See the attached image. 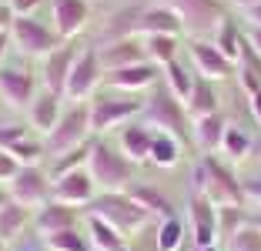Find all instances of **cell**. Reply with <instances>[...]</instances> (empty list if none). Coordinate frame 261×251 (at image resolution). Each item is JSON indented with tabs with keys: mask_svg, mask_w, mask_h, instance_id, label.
<instances>
[{
	"mask_svg": "<svg viewBox=\"0 0 261 251\" xmlns=\"http://www.w3.org/2000/svg\"><path fill=\"white\" fill-rule=\"evenodd\" d=\"M191 188H194V194H204L215 208L218 205L221 208H241V201H245V184L215 154H201L198 158L194 174H191Z\"/></svg>",
	"mask_w": 261,
	"mask_h": 251,
	"instance_id": "cell-1",
	"label": "cell"
},
{
	"mask_svg": "<svg viewBox=\"0 0 261 251\" xmlns=\"http://www.w3.org/2000/svg\"><path fill=\"white\" fill-rule=\"evenodd\" d=\"M87 171H91L94 184H100L104 191H121L134 181V161H130L121 147L108 144V141H94L91 144Z\"/></svg>",
	"mask_w": 261,
	"mask_h": 251,
	"instance_id": "cell-2",
	"label": "cell"
},
{
	"mask_svg": "<svg viewBox=\"0 0 261 251\" xmlns=\"http://www.w3.org/2000/svg\"><path fill=\"white\" fill-rule=\"evenodd\" d=\"M141 114H147V121L154 124L158 131H164V134H171V137H188V111H185V101L181 97H174V94L168 91V84L164 81H158L154 84V91H151V97H147V104H144V111Z\"/></svg>",
	"mask_w": 261,
	"mask_h": 251,
	"instance_id": "cell-3",
	"label": "cell"
},
{
	"mask_svg": "<svg viewBox=\"0 0 261 251\" xmlns=\"http://www.w3.org/2000/svg\"><path fill=\"white\" fill-rule=\"evenodd\" d=\"M91 134H94V128H91V107H87V104H74L70 111H64V114H61V121L54 124V131L47 134L44 147H47L50 158H57V154H67V151H74V147L87 144Z\"/></svg>",
	"mask_w": 261,
	"mask_h": 251,
	"instance_id": "cell-4",
	"label": "cell"
},
{
	"mask_svg": "<svg viewBox=\"0 0 261 251\" xmlns=\"http://www.w3.org/2000/svg\"><path fill=\"white\" fill-rule=\"evenodd\" d=\"M87 211H91L94 218L108 221L111 228H117L121 235L124 231H138L147 221L144 208H138L127 194H121V191H104V194H97V198L87 205Z\"/></svg>",
	"mask_w": 261,
	"mask_h": 251,
	"instance_id": "cell-5",
	"label": "cell"
},
{
	"mask_svg": "<svg viewBox=\"0 0 261 251\" xmlns=\"http://www.w3.org/2000/svg\"><path fill=\"white\" fill-rule=\"evenodd\" d=\"M10 44H14L20 54H27V57H40V61H44L47 54L57 51L64 40H61V34H57L54 27L40 23L37 17H14Z\"/></svg>",
	"mask_w": 261,
	"mask_h": 251,
	"instance_id": "cell-6",
	"label": "cell"
},
{
	"mask_svg": "<svg viewBox=\"0 0 261 251\" xmlns=\"http://www.w3.org/2000/svg\"><path fill=\"white\" fill-rule=\"evenodd\" d=\"M100 77H104V67H100L97 47H84V51L77 54L74 67H70V77H67V87H64V94H67L74 104H84V97H91V94L97 91Z\"/></svg>",
	"mask_w": 261,
	"mask_h": 251,
	"instance_id": "cell-7",
	"label": "cell"
},
{
	"mask_svg": "<svg viewBox=\"0 0 261 251\" xmlns=\"http://www.w3.org/2000/svg\"><path fill=\"white\" fill-rule=\"evenodd\" d=\"M141 111H144V101L130 97V94H114V97L104 94L91 104V128L100 134V131H111L114 124H127Z\"/></svg>",
	"mask_w": 261,
	"mask_h": 251,
	"instance_id": "cell-8",
	"label": "cell"
},
{
	"mask_svg": "<svg viewBox=\"0 0 261 251\" xmlns=\"http://www.w3.org/2000/svg\"><path fill=\"white\" fill-rule=\"evenodd\" d=\"M54 194V178L37 164H23L10 181V198L20 201L23 208L31 205H47V198Z\"/></svg>",
	"mask_w": 261,
	"mask_h": 251,
	"instance_id": "cell-9",
	"label": "cell"
},
{
	"mask_svg": "<svg viewBox=\"0 0 261 251\" xmlns=\"http://www.w3.org/2000/svg\"><path fill=\"white\" fill-rule=\"evenodd\" d=\"M164 4H171L177 10V17L185 20V31L194 34V37L207 34L211 27H218L224 20L221 0H164Z\"/></svg>",
	"mask_w": 261,
	"mask_h": 251,
	"instance_id": "cell-10",
	"label": "cell"
},
{
	"mask_svg": "<svg viewBox=\"0 0 261 251\" xmlns=\"http://www.w3.org/2000/svg\"><path fill=\"white\" fill-rule=\"evenodd\" d=\"M77 44L74 40H64L57 51H50L44 57V64H40V77H44V91H50V94H57L61 97L64 94V87H67V77H70V67H74V61H77Z\"/></svg>",
	"mask_w": 261,
	"mask_h": 251,
	"instance_id": "cell-11",
	"label": "cell"
},
{
	"mask_svg": "<svg viewBox=\"0 0 261 251\" xmlns=\"http://www.w3.org/2000/svg\"><path fill=\"white\" fill-rule=\"evenodd\" d=\"M91 20L87 0H50V27L61 34V40H74Z\"/></svg>",
	"mask_w": 261,
	"mask_h": 251,
	"instance_id": "cell-12",
	"label": "cell"
},
{
	"mask_svg": "<svg viewBox=\"0 0 261 251\" xmlns=\"http://www.w3.org/2000/svg\"><path fill=\"white\" fill-rule=\"evenodd\" d=\"M188 54H191L194 67L201 70V77H207V81H224V77L234 74V61H228V57L204 37H191L188 40Z\"/></svg>",
	"mask_w": 261,
	"mask_h": 251,
	"instance_id": "cell-13",
	"label": "cell"
},
{
	"mask_svg": "<svg viewBox=\"0 0 261 251\" xmlns=\"http://www.w3.org/2000/svg\"><path fill=\"white\" fill-rule=\"evenodd\" d=\"M97 54H100L104 74H108V70H121V67H134V64L147 61V51H144V40L141 37H114L104 47H97Z\"/></svg>",
	"mask_w": 261,
	"mask_h": 251,
	"instance_id": "cell-14",
	"label": "cell"
},
{
	"mask_svg": "<svg viewBox=\"0 0 261 251\" xmlns=\"http://www.w3.org/2000/svg\"><path fill=\"white\" fill-rule=\"evenodd\" d=\"M0 97L17 111H27L37 97V81L31 70L20 67H0Z\"/></svg>",
	"mask_w": 261,
	"mask_h": 251,
	"instance_id": "cell-15",
	"label": "cell"
},
{
	"mask_svg": "<svg viewBox=\"0 0 261 251\" xmlns=\"http://www.w3.org/2000/svg\"><path fill=\"white\" fill-rule=\"evenodd\" d=\"M54 198L64 201V205H74V208H87L97 194H94V178L91 171L77 167L70 174H61L54 178Z\"/></svg>",
	"mask_w": 261,
	"mask_h": 251,
	"instance_id": "cell-16",
	"label": "cell"
},
{
	"mask_svg": "<svg viewBox=\"0 0 261 251\" xmlns=\"http://www.w3.org/2000/svg\"><path fill=\"white\" fill-rule=\"evenodd\" d=\"M141 34H168V37H181L185 34V20L177 17L171 4H147L141 14Z\"/></svg>",
	"mask_w": 261,
	"mask_h": 251,
	"instance_id": "cell-17",
	"label": "cell"
},
{
	"mask_svg": "<svg viewBox=\"0 0 261 251\" xmlns=\"http://www.w3.org/2000/svg\"><path fill=\"white\" fill-rule=\"evenodd\" d=\"M191 235H194V244H215L218 238V211L215 205L204 198V194H191Z\"/></svg>",
	"mask_w": 261,
	"mask_h": 251,
	"instance_id": "cell-18",
	"label": "cell"
},
{
	"mask_svg": "<svg viewBox=\"0 0 261 251\" xmlns=\"http://www.w3.org/2000/svg\"><path fill=\"white\" fill-rule=\"evenodd\" d=\"M108 81L114 84L121 94H138V91L154 87V81H158V67H154L151 61H144V64H134V67L108 70Z\"/></svg>",
	"mask_w": 261,
	"mask_h": 251,
	"instance_id": "cell-19",
	"label": "cell"
},
{
	"mask_svg": "<svg viewBox=\"0 0 261 251\" xmlns=\"http://www.w3.org/2000/svg\"><path fill=\"white\" fill-rule=\"evenodd\" d=\"M40 235H54V231H67V228H77V208L74 205H64V201H47L40 205L37 218H34Z\"/></svg>",
	"mask_w": 261,
	"mask_h": 251,
	"instance_id": "cell-20",
	"label": "cell"
},
{
	"mask_svg": "<svg viewBox=\"0 0 261 251\" xmlns=\"http://www.w3.org/2000/svg\"><path fill=\"white\" fill-rule=\"evenodd\" d=\"M127 198L134 201L138 208H144L147 214H161V218H171V214H177L174 205H171V198L164 194L161 188H154V184L130 181V184H127Z\"/></svg>",
	"mask_w": 261,
	"mask_h": 251,
	"instance_id": "cell-21",
	"label": "cell"
},
{
	"mask_svg": "<svg viewBox=\"0 0 261 251\" xmlns=\"http://www.w3.org/2000/svg\"><path fill=\"white\" fill-rule=\"evenodd\" d=\"M61 97L50 91H37V97H34V104L27 107V117H31V128L40 131V134H50L54 131V124L61 121Z\"/></svg>",
	"mask_w": 261,
	"mask_h": 251,
	"instance_id": "cell-22",
	"label": "cell"
},
{
	"mask_svg": "<svg viewBox=\"0 0 261 251\" xmlns=\"http://www.w3.org/2000/svg\"><path fill=\"white\" fill-rule=\"evenodd\" d=\"M151 141H154V131L147 124H138V121H127L121 128V137H117V147L127 154L130 161H147L151 154Z\"/></svg>",
	"mask_w": 261,
	"mask_h": 251,
	"instance_id": "cell-23",
	"label": "cell"
},
{
	"mask_svg": "<svg viewBox=\"0 0 261 251\" xmlns=\"http://www.w3.org/2000/svg\"><path fill=\"white\" fill-rule=\"evenodd\" d=\"M224 131H228V117H224L221 111L204 114V117H194V141H198V147H204V151L221 147Z\"/></svg>",
	"mask_w": 261,
	"mask_h": 251,
	"instance_id": "cell-24",
	"label": "cell"
},
{
	"mask_svg": "<svg viewBox=\"0 0 261 251\" xmlns=\"http://www.w3.org/2000/svg\"><path fill=\"white\" fill-rule=\"evenodd\" d=\"M31 208H23L20 201H14L10 198L7 205L0 208V241L4 244H10V241H17V235H20L27 224H31Z\"/></svg>",
	"mask_w": 261,
	"mask_h": 251,
	"instance_id": "cell-25",
	"label": "cell"
},
{
	"mask_svg": "<svg viewBox=\"0 0 261 251\" xmlns=\"http://www.w3.org/2000/svg\"><path fill=\"white\" fill-rule=\"evenodd\" d=\"M144 7L147 4H124V7H117L108 17V31L114 37H134V34H141V14H144Z\"/></svg>",
	"mask_w": 261,
	"mask_h": 251,
	"instance_id": "cell-26",
	"label": "cell"
},
{
	"mask_svg": "<svg viewBox=\"0 0 261 251\" xmlns=\"http://www.w3.org/2000/svg\"><path fill=\"white\" fill-rule=\"evenodd\" d=\"M215 111H218V91H215V84L207 81V77H198V81H194L191 97H188V114L204 117V114H215Z\"/></svg>",
	"mask_w": 261,
	"mask_h": 251,
	"instance_id": "cell-27",
	"label": "cell"
},
{
	"mask_svg": "<svg viewBox=\"0 0 261 251\" xmlns=\"http://www.w3.org/2000/svg\"><path fill=\"white\" fill-rule=\"evenodd\" d=\"M177 47H181V37H168V34H147L144 37V51L147 61H158L168 67L171 61H177Z\"/></svg>",
	"mask_w": 261,
	"mask_h": 251,
	"instance_id": "cell-28",
	"label": "cell"
},
{
	"mask_svg": "<svg viewBox=\"0 0 261 251\" xmlns=\"http://www.w3.org/2000/svg\"><path fill=\"white\" fill-rule=\"evenodd\" d=\"M254 144H258V141H254L245 128H234V124H228V131H224V137H221V151L228 154L231 161H245L248 154L254 151Z\"/></svg>",
	"mask_w": 261,
	"mask_h": 251,
	"instance_id": "cell-29",
	"label": "cell"
},
{
	"mask_svg": "<svg viewBox=\"0 0 261 251\" xmlns=\"http://www.w3.org/2000/svg\"><path fill=\"white\" fill-rule=\"evenodd\" d=\"M87 231H91V244H97L100 251H127V248H124V241H121V231L111 228L108 221L87 214Z\"/></svg>",
	"mask_w": 261,
	"mask_h": 251,
	"instance_id": "cell-30",
	"label": "cell"
},
{
	"mask_svg": "<svg viewBox=\"0 0 261 251\" xmlns=\"http://www.w3.org/2000/svg\"><path fill=\"white\" fill-rule=\"evenodd\" d=\"M161 81L168 84V91L174 94V97H181V101H188V97H191V91H194V77H191V70H188L181 61H171L168 67H164Z\"/></svg>",
	"mask_w": 261,
	"mask_h": 251,
	"instance_id": "cell-31",
	"label": "cell"
},
{
	"mask_svg": "<svg viewBox=\"0 0 261 251\" xmlns=\"http://www.w3.org/2000/svg\"><path fill=\"white\" fill-rule=\"evenodd\" d=\"M177 154H181L177 137L164 134V131H154V141H151V154H147V161H154L158 167H174L177 164Z\"/></svg>",
	"mask_w": 261,
	"mask_h": 251,
	"instance_id": "cell-32",
	"label": "cell"
},
{
	"mask_svg": "<svg viewBox=\"0 0 261 251\" xmlns=\"http://www.w3.org/2000/svg\"><path fill=\"white\" fill-rule=\"evenodd\" d=\"M241 44H245V34L238 31V23L231 20V17H224V20L218 23V40H215V47L224 54V57H228V61H238Z\"/></svg>",
	"mask_w": 261,
	"mask_h": 251,
	"instance_id": "cell-33",
	"label": "cell"
},
{
	"mask_svg": "<svg viewBox=\"0 0 261 251\" xmlns=\"http://www.w3.org/2000/svg\"><path fill=\"white\" fill-rule=\"evenodd\" d=\"M181 244H185V221L177 214H171L158 228V251H177Z\"/></svg>",
	"mask_w": 261,
	"mask_h": 251,
	"instance_id": "cell-34",
	"label": "cell"
},
{
	"mask_svg": "<svg viewBox=\"0 0 261 251\" xmlns=\"http://www.w3.org/2000/svg\"><path fill=\"white\" fill-rule=\"evenodd\" d=\"M47 244L54 251H91V235H81L77 228H67V231H54L47 235Z\"/></svg>",
	"mask_w": 261,
	"mask_h": 251,
	"instance_id": "cell-35",
	"label": "cell"
},
{
	"mask_svg": "<svg viewBox=\"0 0 261 251\" xmlns=\"http://www.w3.org/2000/svg\"><path fill=\"white\" fill-rule=\"evenodd\" d=\"M91 144H94V141H87V144L74 147V151H67V154H57L54 164H50V178L70 174V171H77L81 164H87V158H91Z\"/></svg>",
	"mask_w": 261,
	"mask_h": 251,
	"instance_id": "cell-36",
	"label": "cell"
},
{
	"mask_svg": "<svg viewBox=\"0 0 261 251\" xmlns=\"http://www.w3.org/2000/svg\"><path fill=\"white\" fill-rule=\"evenodd\" d=\"M7 154H14L20 164H37V161L47 154V147L40 144V141H34L31 134H27V137H20V141H14V144L7 147Z\"/></svg>",
	"mask_w": 261,
	"mask_h": 251,
	"instance_id": "cell-37",
	"label": "cell"
},
{
	"mask_svg": "<svg viewBox=\"0 0 261 251\" xmlns=\"http://www.w3.org/2000/svg\"><path fill=\"white\" fill-rule=\"evenodd\" d=\"M231 251H261V231L254 224L231 231Z\"/></svg>",
	"mask_w": 261,
	"mask_h": 251,
	"instance_id": "cell-38",
	"label": "cell"
},
{
	"mask_svg": "<svg viewBox=\"0 0 261 251\" xmlns=\"http://www.w3.org/2000/svg\"><path fill=\"white\" fill-rule=\"evenodd\" d=\"M31 131L23 128V124H17V121H0V151H7L14 141H20V137H27Z\"/></svg>",
	"mask_w": 261,
	"mask_h": 251,
	"instance_id": "cell-39",
	"label": "cell"
},
{
	"mask_svg": "<svg viewBox=\"0 0 261 251\" xmlns=\"http://www.w3.org/2000/svg\"><path fill=\"white\" fill-rule=\"evenodd\" d=\"M17 171H20V161H17L14 154L0 151V181H14Z\"/></svg>",
	"mask_w": 261,
	"mask_h": 251,
	"instance_id": "cell-40",
	"label": "cell"
},
{
	"mask_svg": "<svg viewBox=\"0 0 261 251\" xmlns=\"http://www.w3.org/2000/svg\"><path fill=\"white\" fill-rule=\"evenodd\" d=\"M40 0H7V7L14 10V17H34V7Z\"/></svg>",
	"mask_w": 261,
	"mask_h": 251,
	"instance_id": "cell-41",
	"label": "cell"
},
{
	"mask_svg": "<svg viewBox=\"0 0 261 251\" xmlns=\"http://www.w3.org/2000/svg\"><path fill=\"white\" fill-rule=\"evenodd\" d=\"M10 27H14V10L0 4V34H10Z\"/></svg>",
	"mask_w": 261,
	"mask_h": 251,
	"instance_id": "cell-42",
	"label": "cell"
},
{
	"mask_svg": "<svg viewBox=\"0 0 261 251\" xmlns=\"http://www.w3.org/2000/svg\"><path fill=\"white\" fill-rule=\"evenodd\" d=\"M245 198L261 201V178H248V181H245Z\"/></svg>",
	"mask_w": 261,
	"mask_h": 251,
	"instance_id": "cell-43",
	"label": "cell"
},
{
	"mask_svg": "<svg viewBox=\"0 0 261 251\" xmlns=\"http://www.w3.org/2000/svg\"><path fill=\"white\" fill-rule=\"evenodd\" d=\"M245 40H248V44H251V47H254V51H258V54H261V27H251V31H248V34H245Z\"/></svg>",
	"mask_w": 261,
	"mask_h": 251,
	"instance_id": "cell-44",
	"label": "cell"
},
{
	"mask_svg": "<svg viewBox=\"0 0 261 251\" xmlns=\"http://www.w3.org/2000/svg\"><path fill=\"white\" fill-rule=\"evenodd\" d=\"M251 114H254V121L261 124V91L251 94Z\"/></svg>",
	"mask_w": 261,
	"mask_h": 251,
	"instance_id": "cell-45",
	"label": "cell"
},
{
	"mask_svg": "<svg viewBox=\"0 0 261 251\" xmlns=\"http://www.w3.org/2000/svg\"><path fill=\"white\" fill-rule=\"evenodd\" d=\"M10 251H44V244H40V241H20V244H14Z\"/></svg>",
	"mask_w": 261,
	"mask_h": 251,
	"instance_id": "cell-46",
	"label": "cell"
},
{
	"mask_svg": "<svg viewBox=\"0 0 261 251\" xmlns=\"http://www.w3.org/2000/svg\"><path fill=\"white\" fill-rule=\"evenodd\" d=\"M248 14V20H251V27H261V4H254L251 10H245Z\"/></svg>",
	"mask_w": 261,
	"mask_h": 251,
	"instance_id": "cell-47",
	"label": "cell"
},
{
	"mask_svg": "<svg viewBox=\"0 0 261 251\" xmlns=\"http://www.w3.org/2000/svg\"><path fill=\"white\" fill-rule=\"evenodd\" d=\"M7 47H10V34H0V64L7 57Z\"/></svg>",
	"mask_w": 261,
	"mask_h": 251,
	"instance_id": "cell-48",
	"label": "cell"
},
{
	"mask_svg": "<svg viewBox=\"0 0 261 251\" xmlns=\"http://www.w3.org/2000/svg\"><path fill=\"white\" fill-rule=\"evenodd\" d=\"M231 4H238V7H245V10H251L254 4H261V0H231Z\"/></svg>",
	"mask_w": 261,
	"mask_h": 251,
	"instance_id": "cell-49",
	"label": "cell"
},
{
	"mask_svg": "<svg viewBox=\"0 0 261 251\" xmlns=\"http://www.w3.org/2000/svg\"><path fill=\"white\" fill-rule=\"evenodd\" d=\"M248 224H254V228L261 231V211H258V214H251V218H248Z\"/></svg>",
	"mask_w": 261,
	"mask_h": 251,
	"instance_id": "cell-50",
	"label": "cell"
},
{
	"mask_svg": "<svg viewBox=\"0 0 261 251\" xmlns=\"http://www.w3.org/2000/svg\"><path fill=\"white\" fill-rule=\"evenodd\" d=\"M194 251H218V244H194Z\"/></svg>",
	"mask_w": 261,
	"mask_h": 251,
	"instance_id": "cell-51",
	"label": "cell"
},
{
	"mask_svg": "<svg viewBox=\"0 0 261 251\" xmlns=\"http://www.w3.org/2000/svg\"><path fill=\"white\" fill-rule=\"evenodd\" d=\"M7 201H10V191H4V188H0V208L7 205Z\"/></svg>",
	"mask_w": 261,
	"mask_h": 251,
	"instance_id": "cell-52",
	"label": "cell"
},
{
	"mask_svg": "<svg viewBox=\"0 0 261 251\" xmlns=\"http://www.w3.org/2000/svg\"><path fill=\"white\" fill-rule=\"evenodd\" d=\"M0 251H4V241H0Z\"/></svg>",
	"mask_w": 261,
	"mask_h": 251,
	"instance_id": "cell-53",
	"label": "cell"
},
{
	"mask_svg": "<svg viewBox=\"0 0 261 251\" xmlns=\"http://www.w3.org/2000/svg\"><path fill=\"white\" fill-rule=\"evenodd\" d=\"M0 4H7V0H0Z\"/></svg>",
	"mask_w": 261,
	"mask_h": 251,
	"instance_id": "cell-54",
	"label": "cell"
},
{
	"mask_svg": "<svg viewBox=\"0 0 261 251\" xmlns=\"http://www.w3.org/2000/svg\"><path fill=\"white\" fill-rule=\"evenodd\" d=\"M258 147H261V141H258Z\"/></svg>",
	"mask_w": 261,
	"mask_h": 251,
	"instance_id": "cell-55",
	"label": "cell"
}]
</instances>
